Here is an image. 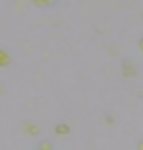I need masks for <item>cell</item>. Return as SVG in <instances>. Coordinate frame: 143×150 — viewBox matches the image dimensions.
Instances as JSON below:
<instances>
[{
	"mask_svg": "<svg viewBox=\"0 0 143 150\" xmlns=\"http://www.w3.org/2000/svg\"><path fill=\"white\" fill-rule=\"evenodd\" d=\"M68 127L66 125H59L56 127V133L57 134H66L68 133Z\"/></svg>",
	"mask_w": 143,
	"mask_h": 150,
	"instance_id": "3957f363",
	"label": "cell"
},
{
	"mask_svg": "<svg viewBox=\"0 0 143 150\" xmlns=\"http://www.w3.org/2000/svg\"><path fill=\"white\" fill-rule=\"evenodd\" d=\"M38 150H52V146H51V144H50L49 142L44 141L39 145Z\"/></svg>",
	"mask_w": 143,
	"mask_h": 150,
	"instance_id": "7a4b0ae2",
	"label": "cell"
},
{
	"mask_svg": "<svg viewBox=\"0 0 143 150\" xmlns=\"http://www.w3.org/2000/svg\"><path fill=\"white\" fill-rule=\"evenodd\" d=\"M35 1L38 3H48V2H51L52 0H35Z\"/></svg>",
	"mask_w": 143,
	"mask_h": 150,
	"instance_id": "277c9868",
	"label": "cell"
},
{
	"mask_svg": "<svg viewBox=\"0 0 143 150\" xmlns=\"http://www.w3.org/2000/svg\"><path fill=\"white\" fill-rule=\"evenodd\" d=\"M9 63V57L5 52L0 50V67L6 66Z\"/></svg>",
	"mask_w": 143,
	"mask_h": 150,
	"instance_id": "6da1fadb",
	"label": "cell"
}]
</instances>
